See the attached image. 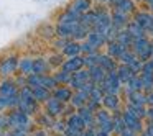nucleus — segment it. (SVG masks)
Here are the masks:
<instances>
[{
	"mask_svg": "<svg viewBox=\"0 0 153 136\" xmlns=\"http://www.w3.org/2000/svg\"><path fill=\"white\" fill-rule=\"evenodd\" d=\"M77 113L84 120L87 128H96V112L94 110H91L89 107H82V108L77 110Z\"/></svg>",
	"mask_w": 153,
	"mask_h": 136,
	"instance_id": "nucleus-26",
	"label": "nucleus"
},
{
	"mask_svg": "<svg viewBox=\"0 0 153 136\" xmlns=\"http://www.w3.org/2000/svg\"><path fill=\"white\" fill-rule=\"evenodd\" d=\"M132 17L123 12H119V10H110V21H112V26L117 28V30H125L127 25L130 23Z\"/></svg>",
	"mask_w": 153,
	"mask_h": 136,
	"instance_id": "nucleus-12",
	"label": "nucleus"
},
{
	"mask_svg": "<svg viewBox=\"0 0 153 136\" xmlns=\"http://www.w3.org/2000/svg\"><path fill=\"white\" fill-rule=\"evenodd\" d=\"M97 53H100V51L97 49L96 46H92L89 41H82V43H81V54H82V56H87V54H97Z\"/></svg>",
	"mask_w": 153,
	"mask_h": 136,
	"instance_id": "nucleus-42",
	"label": "nucleus"
},
{
	"mask_svg": "<svg viewBox=\"0 0 153 136\" xmlns=\"http://www.w3.org/2000/svg\"><path fill=\"white\" fill-rule=\"evenodd\" d=\"M140 2H143V4H145V5H150V4H152V2H153V0H140Z\"/></svg>",
	"mask_w": 153,
	"mask_h": 136,
	"instance_id": "nucleus-56",
	"label": "nucleus"
},
{
	"mask_svg": "<svg viewBox=\"0 0 153 136\" xmlns=\"http://www.w3.org/2000/svg\"><path fill=\"white\" fill-rule=\"evenodd\" d=\"M18 62H20V57L15 56V54H10V56L0 59V76L7 79V77H12L13 74H17Z\"/></svg>",
	"mask_w": 153,
	"mask_h": 136,
	"instance_id": "nucleus-7",
	"label": "nucleus"
},
{
	"mask_svg": "<svg viewBox=\"0 0 153 136\" xmlns=\"http://www.w3.org/2000/svg\"><path fill=\"white\" fill-rule=\"evenodd\" d=\"M125 49H128V48H123L120 43H117V41L114 40V41H109V43L105 44V48H104V53H107L110 57H114V59L119 61V57L123 54V51H125Z\"/></svg>",
	"mask_w": 153,
	"mask_h": 136,
	"instance_id": "nucleus-22",
	"label": "nucleus"
},
{
	"mask_svg": "<svg viewBox=\"0 0 153 136\" xmlns=\"http://www.w3.org/2000/svg\"><path fill=\"white\" fill-rule=\"evenodd\" d=\"M51 72V66L48 59L45 57H35L33 59V74H40V76H46Z\"/></svg>",
	"mask_w": 153,
	"mask_h": 136,
	"instance_id": "nucleus-24",
	"label": "nucleus"
},
{
	"mask_svg": "<svg viewBox=\"0 0 153 136\" xmlns=\"http://www.w3.org/2000/svg\"><path fill=\"white\" fill-rule=\"evenodd\" d=\"M18 74L28 77L30 74H33V59L31 57H20L18 62Z\"/></svg>",
	"mask_w": 153,
	"mask_h": 136,
	"instance_id": "nucleus-33",
	"label": "nucleus"
},
{
	"mask_svg": "<svg viewBox=\"0 0 153 136\" xmlns=\"http://www.w3.org/2000/svg\"><path fill=\"white\" fill-rule=\"evenodd\" d=\"M8 121H10V129H20L30 135L33 131V123H31V116L22 112L20 108H12L7 112Z\"/></svg>",
	"mask_w": 153,
	"mask_h": 136,
	"instance_id": "nucleus-2",
	"label": "nucleus"
},
{
	"mask_svg": "<svg viewBox=\"0 0 153 136\" xmlns=\"http://www.w3.org/2000/svg\"><path fill=\"white\" fill-rule=\"evenodd\" d=\"M5 136H28V133L20 131V129H8L5 131Z\"/></svg>",
	"mask_w": 153,
	"mask_h": 136,
	"instance_id": "nucleus-48",
	"label": "nucleus"
},
{
	"mask_svg": "<svg viewBox=\"0 0 153 136\" xmlns=\"http://www.w3.org/2000/svg\"><path fill=\"white\" fill-rule=\"evenodd\" d=\"M10 129V121H8L7 113H0V131H8Z\"/></svg>",
	"mask_w": 153,
	"mask_h": 136,
	"instance_id": "nucleus-47",
	"label": "nucleus"
},
{
	"mask_svg": "<svg viewBox=\"0 0 153 136\" xmlns=\"http://www.w3.org/2000/svg\"><path fill=\"white\" fill-rule=\"evenodd\" d=\"M125 30L128 31L130 35H132L133 40H137V38H145V36H148V33H146V31L143 30V28L140 26V25L137 23V21H133V20H130V23L127 25Z\"/></svg>",
	"mask_w": 153,
	"mask_h": 136,
	"instance_id": "nucleus-35",
	"label": "nucleus"
},
{
	"mask_svg": "<svg viewBox=\"0 0 153 136\" xmlns=\"http://www.w3.org/2000/svg\"><path fill=\"white\" fill-rule=\"evenodd\" d=\"M18 92H20V89H18L15 79L7 77V79H4L2 82H0V95H4V97H13V95H18Z\"/></svg>",
	"mask_w": 153,
	"mask_h": 136,
	"instance_id": "nucleus-16",
	"label": "nucleus"
},
{
	"mask_svg": "<svg viewBox=\"0 0 153 136\" xmlns=\"http://www.w3.org/2000/svg\"><path fill=\"white\" fill-rule=\"evenodd\" d=\"M146 7H148V10H150V12H152V13H153V2H152V4H150V5H146Z\"/></svg>",
	"mask_w": 153,
	"mask_h": 136,
	"instance_id": "nucleus-58",
	"label": "nucleus"
},
{
	"mask_svg": "<svg viewBox=\"0 0 153 136\" xmlns=\"http://www.w3.org/2000/svg\"><path fill=\"white\" fill-rule=\"evenodd\" d=\"M64 61H66V57L63 56V53H56V54H53V56H50L48 62H50L51 69H61Z\"/></svg>",
	"mask_w": 153,
	"mask_h": 136,
	"instance_id": "nucleus-41",
	"label": "nucleus"
},
{
	"mask_svg": "<svg viewBox=\"0 0 153 136\" xmlns=\"http://www.w3.org/2000/svg\"><path fill=\"white\" fill-rule=\"evenodd\" d=\"M69 41H71V40H64V38H58V36H56V38L53 40V46H54V49H58V51L61 53V51L66 48V44L69 43Z\"/></svg>",
	"mask_w": 153,
	"mask_h": 136,
	"instance_id": "nucleus-46",
	"label": "nucleus"
},
{
	"mask_svg": "<svg viewBox=\"0 0 153 136\" xmlns=\"http://www.w3.org/2000/svg\"><path fill=\"white\" fill-rule=\"evenodd\" d=\"M68 8H71L73 12H76L79 15H84L94 8V0H71Z\"/></svg>",
	"mask_w": 153,
	"mask_h": 136,
	"instance_id": "nucleus-19",
	"label": "nucleus"
},
{
	"mask_svg": "<svg viewBox=\"0 0 153 136\" xmlns=\"http://www.w3.org/2000/svg\"><path fill=\"white\" fill-rule=\"evenodd\" d=\"M91 82V77H89V69H81L77 72H74L71 76V82H69V87L73 90H81Z\"/></svg>",
	"mask_w": 153,
	"mask_h": 136,
	"instance_id": "nucleus-11",
	"label": "nucleus"
},
{
	"mask_svg": "<svg viewBox=\"0 0 153 136\" xmlns=\"http://www.w3.org/2000/svg\"><path fill=\"white\" fill-rule=\"evenodd\" d=\"M81 136H96V128H86Z\"/></svg>",
	"mask_w": 153,
	"mask_h": 136,
	"instance_id": "nucleus-52",
	"label": "nucleus"
},
{
	"mask_svg": "<svg viewBox=\"0 0 153 136\" xmlns=\"http://www.w3.org/2000/svg\"><path fill=\"white\" fill-rule=\"evenodd\" d=\"M96 129H100V131H105L114 135V116L112 112L105 108H99L96 112Z\"/></svg>",
	"mask_w": 153,
	"mask_h": 136,
	"instance_id": "nucleus-6",
	"label": "nucleus"
},
{
	"mask_svg": "<svg viewBox=\"0 0 153 136\" xmlns=\"http://www.w3.org/2000/svg\"><path fill=\"white\" fill-rule=\"evenodd\" d=\"M102 108L109 112H117L122 110V95H114V93H105L102 99Z\"/></svg>",
	"mask_w": 153,
	"mask_h": 136,
	"instance_id": "nucleus-13",
	"label": "nucleus"
},
{
	"mask_svg": "<svg viewBox=\"0 0 153 136\" xmlns=\"http://www.w3.org/2000/svg\"><path fill=\"white\" fill-rule=\"evenodd\" d=\"M122 116H123V121H125V126L130 129V131H133L135 135H142L143 129H145V120H142L140 116H137L135 113H133L130 108H127V107H123Z\"/></svg>",
	"mask_w": 153,
	"mask_h": 136,
	"instance_id": "nucleus-4",
	"label": "nucleus"
},
{
	"mask_svg": "<svg viewBox=\"0 0 153 136\" xmlns=\"http://www.w3.org/2000/svg\"><path fill=\"white\" fill-rule=\"evenodd\" d=\"M152 62H153V57H152Z\"/></svg>",
	"mask_w": 153,
	"mask_h": 136,
	"instance_id": "nucleus-60",
	"label": "nucleus"
},
{
	"mask_svg": "<svg viewBox=\"0 0 153 136\" xmlns=\"http://www.w3.org/2000/svg\"><path fill=\"white\" fill-rule=\"evenodd\" d=\"M96 2H97L99 5H109V2H110V0H96Z\"/></svg>",
	"mask_w": 153,
	"mask_h": 136,
	"instance_id": "nucleus-55",
	"label": "nucleus"
},
{
	"mask_svg": "<svg viewBox=\"0 0 153 136\" xmlns=\"http://www.w3.org/2000/svg\"><path fill=\"white\" fill-rule=\"evenodd\" d=\"M107 7H109L110 10H119V12H123V13L130 15V17H132V15L135 13L137 10H138V8H137L135 0H110Z\"/></svg>",
	"mask_w": 153,
	"mask_h": 136,
	"instance_id": "nucleus-10",
	"label": "nucleus"
},
{
	"mask_svg": "<svg viewBox=\"0 0 153 136\" xmlns=\"http://www.w3.org/2000/svg\"><path fill=\"white\" fill-rule=\"evenodd\" d=\"M143 82V92H150L153 90V74H140Z\"/></svg>",
	"mask_w": 153,
	"mask_h": 136,
	"instance_id": "nucleus-43",
	"label": "nucleus"
},
{
	"mask_svg": "<svg viewBox=\"0 0 153 136\" xmlns=\"http://www.w3.org/2000/svg\"><path fill=\"white\" fill-rule=\"evenodd\" d=\"M38 33L43 38H46V40H54L56 38V26H53L50 23H45L38 28Z\"/></svg>",
	"mask_w": 153,
	"mask_h": 136,
	"instance_id": "nucleus-39",
	"label": "nucleus"
},
{
	"mask_svg": "<svg viewBox=\"0 0 153 136\" xmlns=\"http://www.w3.org/2000/svg\"><path fill=\"white\" fill-rule=\"evenodd\" d=\"M125 97V105L127 107H146V92H132L127 93Z\"/></svg>",
	"mask_w": 153,
	"mask_h": 136,
	"instance_id": "nucleus-14",
	"label": "nucleus"
},
{
	"mask_svg": "<svg viewBox=\"0 0 153 136\" xmlns=\"http://www.w3.org/2000/svg\"><path fill=\"white\" fill-rule=\"evenodd\" d=\"M66 126H68L66 120H64V118H58L56 121H54V125H53V131L54 133H64Z\"/></svg>",
	"mask_w": 153,
	"mask_h": 136,
	"instance_id": "nucleus-45",
	"label": "nucleus"
},
{
	"mask_svg": "<svg viewBox=\"0 0 153 136\" xmlns=\"http://www.w3.org/2000/svg\"><path fill=\"white\" fill-rule=\"evenodd\" d=\"M96 21H97V12H96V8L89 10L87 13H84L82 17H81V23L86 25V26L89 28V30H92V28H94Z\"/></svg>",
	"mask_w": 153,
	"mask_h": 136,
	"instance_id": "nucleus-37",
	"label": "nucleus"
},
{
	"mask_svg": "<svg viewBox=\"0 0 153 136\" xmlns=\"http://www.w3.org/2000/svg\"><path fill=\"white\" fill-rule=\"evenodd\" d=\"M130 49L133 51V54H135L142 62L150 61L153 57V43H152V40H150L148 36L133 40L132 48H130Z\"/></svg>",
	"mask_w": 153,
	"mask_h": 136,
	"instance_id": "nucleus-3",
	"label": "nucleus"
},
{
	"mask_svg": "<svg viewBox=\"0 0 153 136\" xmlns=\"http://www.w3.org/2000/svg\"><path fill=\"white\" fill-rule=\"evenodd\" d=\"M87 102H89V93H86L84 90H74L73 93V99H71L69 105L74 107L76 108V112L79 108H82V107L87 105Z\"/></svg>",
	"mask_w": 153,
	"mask_h": 136,
	"instance_id": "nucleus-20",
	"label": "nucleus"
},
{
	"mask_svg": "<svg viewBox=\"0 0 153 136\" xmlns=\"http://www.w3.org/2000/svg\"><path fill=\"white\" fill-rule=\"evenodd\" d=\"M105 76H107V72L99 66V64H97V66L89 67V77H91V82L96 84V85H100Z\"/></svg>",
	"mask_w": 153,
	"mask_h": 136,
	"instance_id": "nucleus-29",
	"label": "nucleus"
},
{
	"mask_svg": "<svg viewBox=\"0 0 153 136\" xmlns=\"http://www.w3.org/2000/svg\"><path fill=\"white\" fill-rule=\"evenodd\" d=\"M115 74L119 76L120 82H122L123 85H125V84L128 82L130 79H133L135 76H138V74H135V71H133L130 66H127V64H119V67H117Z\"/></svg>",
	"mask_w": 153,
	"mask_h": 136,
	"instance_id": "nucleus-23",
	"label": "nucleus"
},
{
	"mask_svg": "<svg viewBox=\"0 0 153 136\" xmlns=\"http://www.w3.org/2000/svg\"><path fill=\"white\" fill-rule=\"evenodd\" d=\"M115 41L120 43L123 48H128L130 49V48H132V43H133V38L127 30H120L119 33H117V36H115Z\"/></svg>",
	"mask_w": 153,
	"mask_h": 136,
	"instance_id": "nucleus-36",
	"label": "nucleus"
},
{
	"mask_svg": "<svg viewBox=\"0 0 153 136\" xmlns=\"http://www.w3.org/2000/svg\"><path fill=\"white\" fill-rule=\"evenodd\" d=\"M82 59H84V67H86V69H89V67L97 66V64H99V53H97V54H87V56H82Z\"/></svg>",
	"mask_w": 153,
	"mask_h": 136,
	"instance_id": "nucleus-44",
	"label": "nucleus"
},
{
	"mask_svg": "<svg viewBox=\"0 0 153 136\" xmlns=\"http://www.w3.org/2000/svg\"><path fill=\"white\" fill-rule=\"evenodd\" d=\"M140 90H143V82H142V77H140V74H138V76H135L133 79H130L128 82L123 85L122 93H123V95H127V93L140 92Z\"/></svg>",
	"mask_w": 153,
	"mask_h": 136,
	"instance_id": "nucleus-25",
	"label": "nucleus"
},
{
	"mask_svg": "<svg viewBox=\"0 0 153 136\" xmlns=\"http://www.w3.org/2000/svg\"><path fill=\"white\" fill-rule=\"evenodd\" d=\"M64 135H66V136H81L82 133L77 131V129H74V128H71V126H66V129H64Z\"/></svg>",
	"mask_w": 153,
	"mask_h": 136,
	"instance_id": "nucleus-49",
	"label": "nucleus"
},
{
	"mask_svg": "<svg viewBox=\"0 0 153 136\" xmlns=\"http://www.w3.org/2000/svg\"><path fill=\"white\" fill-rule=\"evenodd\" d=\"M61 69L66 71V72H69V74H74V72H77V71L84 69V59H82V56L66 57V61L63 62Z\"/></svg>",
	"mask_w": 153,
	"mask_h": 136,
	"instance_id": "nucleus-15",
	"label": "nucleus"
},
{
	"mask_svg": "<svg viewBox=\"0 0 153 136\" xmlns=\"http://www.w3.org/2000/svg\"><path fill=\"white\" fill-rule=\"evenodd\" d=\"M146 107H153V90L146 92Z\"/></svg>",
	"mask_w": 153,
	"mask_h": 136,
	"instance_id": "nucleus-51",
	"label": "nucleus"
},
{
	"mask_svg": "<svg viewBox=\"0 0 153 136\" xmlns=\"http://www.w3.org/2000/svg\"><path fill=\"white\" fill-rule=\"evenodd\" d=\"M132 20L137 21V23H138L146 33L153 28V13L148 10V8H146V10H140L138 8V10L132 15Z\"/></svg>",
	"mask_w": 153,
	"mask_h": 136,
	"instance_id": "nucleus-9",
	"label": "nucleus"
},
{
	"mask_svg": "<svg viewBox=\"0 0 153 136\" xmlns=\"http://www.w3.org/2000/svg\"><path fill=\"white\" fill-rule=\"evenodd\" d=\"M18 97H20V100H18V107L17 108H20L22 112H25L27 115L30 116H36L38 113L41 112L40 110V103L35 100L33 97V92H31V87H22L20 92H18Z\"/></svg>",
	"mask_w": 153,
	"mask_h": 136,
	"instance_id": "nucleus-1",
	"label": "nucleus"
},
{
	"mask_svg": "<svg viewBox=\"0 0 153 136\" xmlns=\"http://www.w3.org/2000/svg\"><path fill=\"white\" fill-rule=\"evenodd\" d=\"M73 93H74V90L71 89L69 85H58L56 89L51 92V97L58 99L59 102H63V103H69L71 99H73Z\"/></svg>",
	"mask_w": 153,
	"mask_h": 136,
	"instance_id": "nucleus-18",
	"label": "nucleus"
},
{
	"mask_svg": "<svg viewBox=\"0 0 153 136\" xmlns=\"http://www.w3.org/2000/svg\"><path fill=\"white\" fill-rule=\"evenodd\" d=\"M53 136H66V135H64V133H54Z\"/></svg>",
	"mask_w": 153,
	"mask_h": 136,
	"instance_id": "nucleus-59",
	"label": "nucleus"
},
{
	"mask_svg": "<svg viewBox=\"0 0 153 136\" xmlns=\"http://www.w3.org/2000/svg\"><path fill=\"white\" fill-rule=\"evenodd\" d=\"M145 131L153 135V121H145Z\"/></svg>",
	"mask_w": 153,
	"mask_h": 136,
	"instance_id": "nucleus-53",
	"label": "nucleus"
},
{
	"mask_svg": "<svg viewBox=\"0 0 153 136\" xmlns=\"http://www.w3.org/2000/svg\"><path fill=\"white\" fill-rule=\"evenodd\" d=\"M96 136H114V135L105 133V131H100V129H96Z\"/></svg>",
	"mask_w": 153,
	"mask_h": 136,
	"instance_id": "nucleus-54",
	"label": "nucleus"
},
{
	"mask_svg": "<svg viewBox=\"0 0 153 136\" xmlns=\"http://www.w3.org/2000/svg\"><path fill=\"white\" fill-rule=\"evenodd\" d=\"M137 59H138V57L133 54L132 49H125V51H123V54L119 57V64H127V66H132Z\"/></svg>",
	"mask_w": 153,
	"mask_h": 136,
	"instance_id": "nucleus-40",
	"label": "nucleus"
},
{
	"mask_svg": "<svg viewBox=\"0 0 153 136\" xmlns=\"http://www.w3.org/2000/svg\"><path fill=\"white\" fill-rule=\"evenodd\" d=\"M81 17L82 15L76 13V12H73L71 8H66V10L63 12V13L58 17V23H63V25H76L81 21Z\"/></svg>",
	"mask_w": 153,
	"mask_h": 136,
	"instance_id": "nucleus-21",
	"label": "nucleus"
},
{
	"mask_svg": "<svg viewBox=\"0 0 153 136\" xmlns=\"http://www.w3.org/2000/svg\"><path fill=\"white\" fill-rule=\"evenodd\" d=\"M35 121H36V125L43 129H53V125H54L56 120H54L53 116H50L46 112H40L36 115V118H35Z\"/></svg>",
	"mask_w": 153,
	"mask_h": 136,
	"instance_id": "nucleus-28",
	"label": "nucleus"
},
{
	"mask_svg": "<svg viewBox=\"0 0 153 136\" xmlns=\"http://www.w3.org/2000/svg\"><path fill=\"white\" fill-rule=\"evenodd\" d=\"M63 56L64 57H74V56H82L81 54V43L79 41H74V40H71L69 43L66 44V48H64L63 51Z\"/></svg>",
	"mask_w": 153,
	"mask_h": 136,
	"instance_id": "nucleus-31",
	"label": "nucleus"
},
{
	"mask_svg": "<svg viewBox=\"0 0 153 136\" xmlns=\"http://www.w3.org/2000/svg\"><path fill=\"white\" fill-rule=\"evenodd\" d=\"M100 89L104 93H114V95H122L123 90V84L120 82L119 76L115 72H107V76L104 77L102 84H100Z\"/></svg>",
	"mask_w": 153,
	"mask_h": 136,
	"instance_id": "nucleus-5",
	"label": "nucleus"
},
{
	"mask_svg": "<svg viewBox=\"0 0 153 136\" xmlns=\"http://www.w3.org/2000/svg\"><path fill=\"white\" fill-rule=\"evenodd\" d=\"M99 66L102 67L105 72H115L117 67H119V61L110 57L109 54L104 53V51H100L99 53Z\"/></svg>",
	"mask_w": 153,
	"mask_h": 136,
	"instance_id": "nucleus-17",
	"label": "nucleus"
},
{
	"mask_svg": "<svg viewBox=\"0 0 153 136\" xmlns=\"http://www.w3.org/2000/svg\"><path fill=\"white\" fill-rule=\"evenodd\" d=\"M138 136H140V135H138Z\"/></svg>",
	"mask_w": 153,
	"mask_h": 136,
	"instance_id": "nucleus-61",
	"label": "nucleus"
},
{
	"mask_svg": "<svg viewBox=\"0 0 153 136\" xmlns=\"http://www.w3.org/2000/svg\"><path fill=\"white\" fill-rule=\"evenodd\" d=\"M77 25V23H76ZM76 25H63V23H56V36L58 38H64V40H73V33Z\"/></svg>",
	"mask_w": 153,
	"mask_h": 136,
	"instance_id": "nucleus-30",
	"label": "nucleus"
},
{
	"mask_svg": "<svg viewBox=\"0 0 153 136\" xmlns=\"http://www.w3.org/2000/svg\"><path fill=\"white\" fill-rule=\"evenodd\" d=\"M64 120H66L68 126H71V128L77 129V131H81V133H82L84 129L87 128V126H86V123H84V120L81 118V115H79L77 112H74L73 115H69L68 118H64Z\"/></svg>",
	"mask_w": 153,
	"mask_h": 136,
	"instance_id": "nucleus-27",
	"label": "nucleus"
},
{
	"mask_svg": "<svg viewBox=\"0 0 153 136\" xmlns=\"http://www.w3.org/2000/svg\"><path fill=\"white\" fill-rule=\"evenodd\" d=\"M28 136H48V129H43V128H36L30 133Z\"/></svg>",
	"mask_w": 153,
	"mask_h": 136,
	"instance_id": "nucleus-50",
	"label": "nucleus"
},
{
	"mask_svg": "<svg viewBox=\"0 0 153 136\" xmlns=\"http://www.w3.org/2000/svg\"><path fill=\"white\" fill-rule=\"evenodd\" d=\"M148 38H150V40H153V28L148 31Z\"/></svg>",
	"mask_w": 153,
	"mask_h": 136,
	"instance_id": "nucleus-57",
	"label": "nucleus"
},
{
	"mask_svg": "<svg viewBox=\"0 0 153 136\" xmlns=\"http://www.w3.org/2000/svg\"><path fill=\"white\" fill-rule=\"evenodd\" d=\"M31 92L38 103H46L51 99V90L45 89V87H31Z\"/></svg>",
	"mask_w": 153,
	"mask_h": 136,
	"instance_id": "nucleus-32",
	"label": "nucleus"
},
{
	"mask_svg": "<svg viewBox=\"0 0 153 136\" xmlns=\"http://www.w3.org/2000/svg\"><path fill=\"white\" fill-rule=\"evenodd\" d=\"M71 76H73V74L66 72V71H63V69H58L56 72H53V77H54L58 85H69Z\"/></svg>",
	"mask_w": 153,
	"mask_h": 136,
	"instance_id": "nucleus-38",
	"label": "nucleus"
},
{
	"mask_svg": "<svg viewBox=\"0 0 153 136\" xmlns=\"http://www.w3.org/2000/svg\"><path fill=\"white\" fill-rule=\"evenodd\" d=\"M86 41H89L92 46H96L99 51H102V48H105V44H107V40L102 36L100 33H97V31H92L91 30V33H89V36H87V40Z\"/></svg>",
	"mask_w": 153,
	"mask_h": 136,
	"instance_id": "nucleus-34",
	"label": "nucleus"
},
{
	"mask_svg": "<svg viewBox=\"0 0 153 136\" xmlns=\"http://www.w3.org/2000/svg\"><path fill=\"white\" fill-rule=\"evenodd\" d=\"M43 105H45L43 112H46L50 116H53L54 120H58V118H61V116L64 115V110H66L68 103H63V102H59L58 99L51 97V99L48 100L46 103H43Z\"/></svg>",
	"mask_w": 153,
	"mask_h": 136,
	"instance_id": "nucleus-8",
	"label": "nucleus"
}]
</instances>
